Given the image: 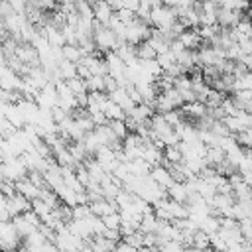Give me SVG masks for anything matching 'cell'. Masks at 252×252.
Returning a JSON list of instances; mask_svg holds the SVG:
<instances>
[{
    "instance_id": "cell-1",
    "label": "cell",
    "mask_w": 252,
    "mask_h": 252,
    "mask_svg": "<svg viewBox=\"0 0 252 252\" xmlns=\"http://www.w3.org/2000/svg\"><path fill=\"white\" fill-rule=\"evenodd\" d=\"M93 43H94V47H98L100 51H112L120 41H118L116 33H114L108 26H104V24L93 20Z\"/></svg>"
},
{
    "instance_id": "cell-2",
    "label": "cell",
    "mask_w": 252,
    "mask_h": 252,
    "mask_svg": "<svg viewBox=\"0 0 252 252\" xmlns=\"http://www.w3.org/2000/svg\"><path fill=\"white\" fill-rule=\"evenodd\" d=\"M175 22H177L175 8H169L165 4H159V6H156V8L150 10V26L154 30H167Z\"/></svg>"
},
{
    "instance_id": "cell-3",
    "label": "cell",
    "mask_w": 252,
    "mask_h": 252,
    "mask_svg": "<svg viewBox=\"0 0 252 252\" xmlns=\"http://www.w3.org/2000/svg\"><path fill=\"white\" fill-rule=\"evenodd\" d=\"M152 33V26H148L146 22L134 18L130 24H126V30H124V41L126 43H132V45H138L142 41H146Z\"/></svg>"
},
{
    "instance_id": "cell-4",
    "label": "cell",
    "mask_w": 252,
    "mask_h": 252,
    "mask_svg": "<svg viewBox=\"0 0 252 252\" xmlns=\"http://www.w3.org/2000/svg\"><path fill=\"white\" fill-rule=\"evenodd\" d=\"M20 234L18 230L14 228L12 220H2L0 222V248L6 250V252H12L20 246Z\"/></svg>"
},
{
    "instance_id": "cell-5",
    "label": "cell",
    "mask_w": 252,
    "mask_h": 252,
    "mask_svg": "<svg viewBox=\"0 0 252 252\" xmlns=\"http://www.w3.org/2000/svg\"><path fill=\"white\" fill-rule=\"evenodd\" d=\"M2 169H4V179L16 183L20 179H24L28 175V167L24 165V161L20 158H8L2 161Z\"/></svg>"
},
{
    "instance_id": "cell-6",
    "label": "cell",
    "mask_w": 252,
    "mask_h": 252,
    "mask_svg": "<svg viewBox=\"0 0 252 252\" xmlns=\"http://www.w3.org/2000/svg\"><path fill=\"white\" fill-rule=\"evenodd\" d=\"M246 12H238V10H228V8H217V26L219 28H224V30H232L238 22H240V18L244 16Z\"/></svg>"
},
{
    "instance_id": "cell-7",
    "label": "cell",
    "mask_w": 252,
    "mask_h": 252,
    "mask_svg": "<svg viewBox=\"0 0 252 252\" xmlns=\"http://www.w3.org/2000/svg\"><path fill=\"white\" fill-rule=\"evenodd\" d=\"M14 55L18 57L20 63H24V65H28V67H39V57H37V51H35V47H33L32 43L20 41Z\"/></svg>"
},
{
    "instance_id": "cell-8",
    "label": "cell",
    "mask_w": 252,
    "mask_h": 252,
    "mask_svg": "<svg viewBox=\"0 0 252 252\" xmlns=\"http://www.w3.org/2000/svg\"><path fill=\"white\" fill-rule=\"evenodd\" d=\"M6 209H8V213H10V217H16V215H22V213H26V211H30V201L26 199V197H22L18 191L16 193H12L10 197H6Z\"/></svg>"
},
{
    "instance_id": "cell-9",
    "label": "cell",
    "mask_w": 252,
    "mask_h": 252,
    "mask_svg": "<svg viewBox=\"0 0 252 252\" xmlns=\"http://www.w3.org/2000/svg\"><path fill=\"white\" fill-rule=\"evenodd\" d=\"M177 39H179V43H181L185 49H197V47L203 45V39H201V35L197 33V28H185V30L177 35Z\"/></svg>"
},
{
    "instance_id": "cell-10",
    "label": "cell",
    "mask_w": 252,
    "mask_h": 252,
    "mask_svg": "<svg viewBox=\"0 0 252 252\" xmlns=\"http://www.w3.org/2000/svg\"><path fill=\"white\" fill-rule=\"evenodd\" d=\"M112 14H114V10L106 0H94V4H93V20H96V22L106 26L110 22Z\"/></svg>"
},
{
    "instance_id": "cell-11",
    "label": "cell",
    "mask_w": 252,
    "mask_h": 252,
    "mask_svg": "<svg viewBox=\"0 0 252 252\" xmlns=\"http://www.w3.org/2000/svg\"><path fill=\"white\" fill-rule=\"evenodd\" d=\"M14 189L22 195V197H26L28 201H33V199H37L39 197V191H41V187H37V185H33L28 177H24V179H20V181H16L14 183Z\"/></svg>"
},
{
    "instance_id": "cell-12",
    "label": "cell",
    "mask_w": 252,
    "mask_h": 252,
    "mask_svg": "<svg viewBox=\"0 0 252 252\" xmlns=\"http://www.w3.org/2000/svg\"><path fill=\"white\" fill-rule=\"evenodd\" d=\"M144 161H148L150 165H159L163 156H161V150L158 146H154V142H144L142 146V156H140Z\"/></svg>"
},
{
    "instance_id": "cell-13",
    "label": "cell",
    "mask_w": 252,
    "mask_h": 252,
    "mask_svg": "<svg viewBox=\"0 0 252 252\" xmlns=\"http://www.w3.org/2000/svg\"><path fill=\"white\" fill-rule=\"evenodd\" d=\"M108 98H110L112 102H116L124 112H128V110L134 106V102L130 100V96H128V93H126V87H116L114 91L108 93Z\"/></svg>"
},
{
    "instance_id": "cell-14",
    "label": "cell",
    "mask_w": 252,
    "mask_h": 252,
    "mask_svg": "<svg viewBox=\"0 0 252 252\" xmlns=\"http://www.w3.org/2000/svg\"><path fill=\"white\" fill-rule=\"evenodd\" d=\"M148 175H150V177H152L159 187H163V189L173 181V177H171L169 169H167L165 165H161V163H159V165H152V169H150V173H148Z\"/></svg>"
},
{
    "instance_id": "cell-15",
    "label": "cell",
    "mask_w": 252,
    "mask_h": 252,
    "mask_svg": "<svg viewBox=\"0 0 252 252\" xmlns=\"http://www.w3.org/2000/svg\"><path fill=\"white\" fill-rule=\"evenodd\" d=\"M87 205H89L91 215H94V217H104V215H108V213L118 211V209H116V205H114V201H106V199L91 201V203H87Z\"/></svg>"
},
{
    "instance_id": "cell-16",
    "label": "cell",
    "mask_w": 252,
    "mask_h": 252,
    "mask_svg": "<svg viewBox=\"0 0 252 252\" xmlns=\"http://www.w3.org/2000/svg\"><path fill=\"white\" fill-rule=\"evenodd\" d=\"M165 191H167V197L173 199V201H177V203H185L187 201V195H189V191H187V187H185L183 181H171L165 187Z\"/></svg>"
},
{
    "instance_id": "cell-17",
    "label": "cell",
    "mask_w": 252,
    "mask_h": 252,
    "mask_svg": "<svg viewBox=\"0 0 252 252\" xmlns=\"http://www.w3.org/2000/svg\"><path fill=\"white\" fill-rule=\"evenodd\" d=\"M230 98H232V102L236 104L238 110L250 112V108H252V89L250 91H234Z\"/></svg>"
},
{
    "instance_id": "cell-18",
    "label": "cell",
    "mask_w": 252,
    "mask_h": 252,
    "mask_svg": "<svg viewBox=\"0 0 252 252\" xmlns=\"http://www.w3.org/2000/svg\"><path fill=\"white\" fill-rule=\"evenodd\" d=\"M126 165H128V173H130V175H136V177H144V175H148L150 169H152V165H150L148 161H144L142 158L130 159V161H126Z\"/></svg>"
},
{
    "instance_id": "cell-19",
    "label": "cell",
    "mask_w": 252,
    "mask_h": 252,
    "mask_svg": "<svg viewBox=\"0 0 252 252\" xmlns=\"http://www.w3.org/2000/svg\"><path fill=\"white\" fill-rule=\"evenodd\" d=\"M12 224H14V228L18 230V234L24 236V238H26L28 234H32V232L37 228V226H33L28 219H24V215H16V217H12Z\"/></svg>"
},
{
    "instance_id": "cell-20",
    "label": "cell",
    "mask_w": 252,
    "mask_h": 252,
    "mask_svg": "<svg viewBox=\"0 0 252 252\" xmlns=\"http://www.w3.org/2000/svg\"><path fill=\"white\" fill-rule=\"evenodd\" d=\"M61 55H63V59H65V61H71V63H79V61H81V57H83L85 53H83V49H81L79 45H73V43H65V45L61 47Z\"/></svg>"
},
{
    "instance_id": "cell-21",
    "label": "cell",
    "mask_w": 252,
    "mask_h": 252,
    "mask_svg": "<svg viewBox=\"0 0 252 252\" xmlns=\"http://www.w3.org/2000/svg\"><path fill=\"white\" fill-rule=\"evenodd\" d=\"M102 112H104V116H106V120H124V116H126V112L116 104V102H112L110 98L104 102V106H102Z\"/></svg>"
},
{
    "instance_id": "cell-22",
    "label": "cell",
    "mask_w": 252,
    "mask_h": 252,
    "mask_svg": "<svg viewBox=\"0 0 252 252\" xmlns=\"http://www.w3.org/2000/svg\"><path fill=\"white\" fill-rule=\"evenodd\" d=\"M222 159H224V152L219 146H207V150H205V163L207 165L217 167Z\"/></svg>"
},
{
    "instance_id": "cell-23",
    "label": "cell",
    "mask_w": 252,
    "mask_h": 252,
    "mask_svg": "<svg viewBox=\"0 0 252 252\" xmlns=\"http://www.w3.org/2000/svg\"><path fill=\"white\" fill-rule=\"evenodd\" d=\"M57 73H59V79L67 81V79H73L77 75V63H71V61H65L61 59L57 63Z\"/></svg>"
},
{
    "instance_id": "cell-24",
    "label": "cell",
    "mask_w": 252,
    "mask_h": 252,
    "mask_svg": "<svg viewBox=\"0 0 252 252\" xmlns=\"http://www.w3.org/2000/svg\"><path fill=\"white\" fill-rule=\"evenodd\" d=\"M252 89V75L250 71L238 75V77H232V93L234 91H250Z\"/></svg>"
},
{
    "instance_id": "cell-25",
    "label": "cell",
    "mask_w": 252,
    "mask_h": 252,
    "mask_svg": "<svg viewBox=\"0 0 252 252\" xmlns=\"http://www.w3.org/2000/svg\"><path fill=\"white\" fill-rule=\"evenodd\" d=\"M197 228L203 230V232H207V234L217 232V230H219V217H215V215H207V217H203V219L199 220Z\"/></svg>"
},
{
    "instance_id": "cell-26",
    "label": "cell",
    "mask_w": 252,
    "mask_h": 252,
    "mask_svg": "<svg viewBox=\"0 0 252 252\" xmlns=\"http://www.w3.org/2000/svg\"><path fill=\"white\" fill-rule=\"evenodd\" d=\"M136 57H138L140 61H148V59H156V51H154V47L150 45V41H148V39L136 45Z\"/></svg>"
},
{
    "instance_id": "cell-27",
    "label": "cell",
    "mask_w": 252,
    "mask_h": 252,
    "mask_svg": "<svg viewBox=\"0 0 252 252\" xmlns=\"http://www.w3.org/2000/svg\"><path fill=\"white\" fill-rule=\"evenodd\" d=\"M104 75H91L89 79H85V87H87V93H94V91H100L104 93Z\"/></svg>"
},
{
    "instance_id": "cell-28",
    "label": "cell",
    "mask_w": 252,
    "mask_h": 252,
    "mask_svg": "<svg viewBox=\"0 0 252 252\" xmlns=\"http://www.w3.org/2000/svg\"><path fill=\"white\" fill-rule=\"evenodd\" d=\"M191 248H197V250H207L209 248V234L203 232V230H195L193 232V242H191Z\"/></svg>"
},
{
    "instance_id": "cell-29",
    "label": "cell",
    "mask_w": 252,
    "mask_h": 252,
    "mask_svg": "<svg viewBox=\"0 0 252 252\" xmlns=\"http://www.w3.org/2000/svg\"><path fill=\"white\" fill-rule=\"evenodd\" d=\"M67 83V87L71 89V93L73 94H81V93H87V87H85V79H81V77H73V79H67L65 81Z\"/></svg>"
},
{
    "instance_id": "cell-30",
    "label": "cell",
    "mask_w": 252,
    "mask_h": 252,
    "mask_svg": "<svg viewBox=\"0 0 252 252\" xmlns=\"http://www.w3.org/2000/svg\"><path fill=\"white\" fill-rule=\"evenodd\" d=\"M108 126H110V130L114 132V136H116L118 140H124V138H126L128 128H126L124 120H108Z\"/></svg>"
},
{
    "instance_id": "cell-31",
    "label": "cell",
    "mask_w": 252,
    "mask_h": 252,
    "mask_svg": "<svg viewBox=\"0 0 252 252\" xmlns=\"http://www.w3.org/2000/svg\"><path fill=\"white\" fill-rule=\"evenodd\" d=\"M234 140H236V144L240 148H250V144H252V130L250 128H244V130L236 132L234 134Z\"/></svg>"
},
{
    "instance_id": "cell-32",
    "label": "cell",
    "mask_w": 252,
    "mask_h": 252,
    "mask_svg": "<svg viewBox=\"0 0 252 252\" xmlns=\"http://www.w3.org/2000/svg\"><path fill=\"white\" fill-rule=\"evenodd\" d=\"M100 220H102L104 228H118V224H120V213H118V211L108 213V215L100 217Z\"/></svg>"
},
{
    "instance_id": "cell-33",
    "label": "cell",
    "mask_w": 252,
    "mask_h": 252,
    "mask_svg": "<svg viewBox=\"0 0 252 252\" xmlns=\"http://www.w3.org/2000/svg\"><path fill=\"white\" fill-rule=\"evenodd\" d=\"M183 244L177 242V240H165L158 246V252H183Z\"/></svg>"
},
{
    "instance_id": "cell-34",
    "label": "cell",
    "mask_w": 252,
    "mask_h": 252,
    "mask_svg": "<svg viewBox=\"0 0 252 252\" xmlns=\"http://www.w3.org/2000/svg\"><path fill=\"white\" fill-rule=\"evenodd\" d=\"M122 238H124L122 242L130 244L132 248H140V246H142V238H144V234H142L140 230H136V232H132V234H124Z\"/></svg>"
},
{
    "instance_id": "cell-35",
    "label": "cell",
    "mask_w": 252,
    "mask_h": 252,
    "mask_svg": "<svg viewBox=\"0 0 252 252\" xmlns=\"http://www.w3.org/2000/svg\"><path fill=\"white\" fill-rule=\"evenodd\" d=\"M6 2L10 4V8H12L14 12H20V14H24L26 4H28V0H6Z\"/></svg>"
},
{
    "instance_id": "cell-36",
    "label": "cell",
    "mask_w": 252,
    "mask_h": 252,
    "mask_svg": "<svg viewBox=\"0 0 252 252\" xmlns=\"http://www.w3.org/2000/svg\"><path fill=\"white\" fill-rule=\"evenodd\" d=\"M102 79H104V93H106V94H108L110 91H114V89L118 87V85H116V81H114V79H112L110 75H104Z\"/></svg>"
},
{
    "instance_id": "cell-37",
    "label": "cell",
    "mask_w": 252,
    "mask_h": 252,
    "mask_svg": "<svg viewBox=\"0 0 252 252\" xmlns=\"http://www.w3.org/2000/svg\"><path fill=\"white\" fill-rule=\"evenodd\" d=\"M77 77H81V79H89V77H91L89 67L83 65V63H77Z\"/></svg>"
},
{
    "instance_id": "cell-38",
    "label": "cell",
    "mask_w": 252,
    "mask_h": 252,
    "mask_svg": "<svg viewBox=\"0 0 252 252\" xmlns=\"http://www.w3.org/2000/svg\"><path fill=\"white\" fill-rule=\"evenodd\" d=\"M138 248H132L130 244H126V242H120V244H116L114 246V250L112 252H136Z\"/></svg>"
},
{
    "instance_id": "cell-39",
    "label": "cell",
    "mask_w": 252,
    "mask_h": 252,
    "mask_svg": "<svg viewBox=\"0 0 252 252\" xmlns=\"http://www.w3.org/2000/svg\"><path fill=\"white\" fill-rule=\"evenodd\" d=\"M6 37H8V32H6V28H4V24L0 22V41H2V39H6Z\"/></svg>"
},
{
    "instance_id": "cell-40",
    "label": "cell",
    "mask_w": 252,
    "mask_h": 252,
    "mask_svg": "<svg viewBox=\"0 0 252 252\" xmlns=\"http://www.w3.org/2000/svg\"><path fill=\"white\" fill-rule=\"evenodd\" d=\"M0 63L6 65V57H4V51H2V41H0Z\"/></svg>"
},
{
    "instance_id": "cell-41",
    "label": "cell",
    "mask_w": 252,
    "mask_h": 252,
    "mask_svg": "<svg viewBox=\"0 0 252 252\" xmlns=\"http://www.w3.org/2000/svg\"><path fill=\"white\" fill-rule=\"evenodd\" d=\"M18 252H32V250H30V248H28V246H22V248H20V246H18Z\"/></svg>"
},
{
    "instance_id": "cell-42",
    "label": "cell",
    "mask_w": 252,
    "mask_h": 252,
    "mask_svg": "<svg viewBox=\"0 0 252 252\" xmlns=\"http://www.w3.org/2000/svg\"><path fill=\"white\" fill-rule=\"evenodd\" d=\"M6 158H4V152H2V148H0V161H4Z\"/></svg>"
},
{
    "instance_id": "cell-43",
    "label": "cell",
    "mask_w": 252,
    "mask_h": 252,
    "mask_svg": "<svg viewBox=\"0 0 252 252\" xmlns=\"http://www.w3.org/2000/svg\"><path fill=\"white\" fill-rule=\"evenodd\" d=\"M55 2H63V0H55Z\"/></svg>"
},
{
    "instance_id": "cell-44",
    "label": "cell",
    "mask_w": 252,
    "mask_h": 252,
    "mask_svg": "<svg viewBox=\"0 0 252 252\" xmlns=\"http://www.w3.org/2000/svg\"><path fill=\"white\" fill-rule=\"evenodd\" d=\"M0 252H6V250H2V248H0Z\"/></svg>"
},
{
    "instance_id": "cell-45",
    "label": "cell",
    "mask_w": 252,
    "mask_h": 252,
    "mask_svg": "<svg viewBox=\"0 0 252 252\" xmlns=\"http://www.w3.org/2000/svg\"><path fill=\"white\" fill-rule=\"evenodd\" d=\"M136 252H140V250H136Z\"/></svg>"
}]
</instances>
